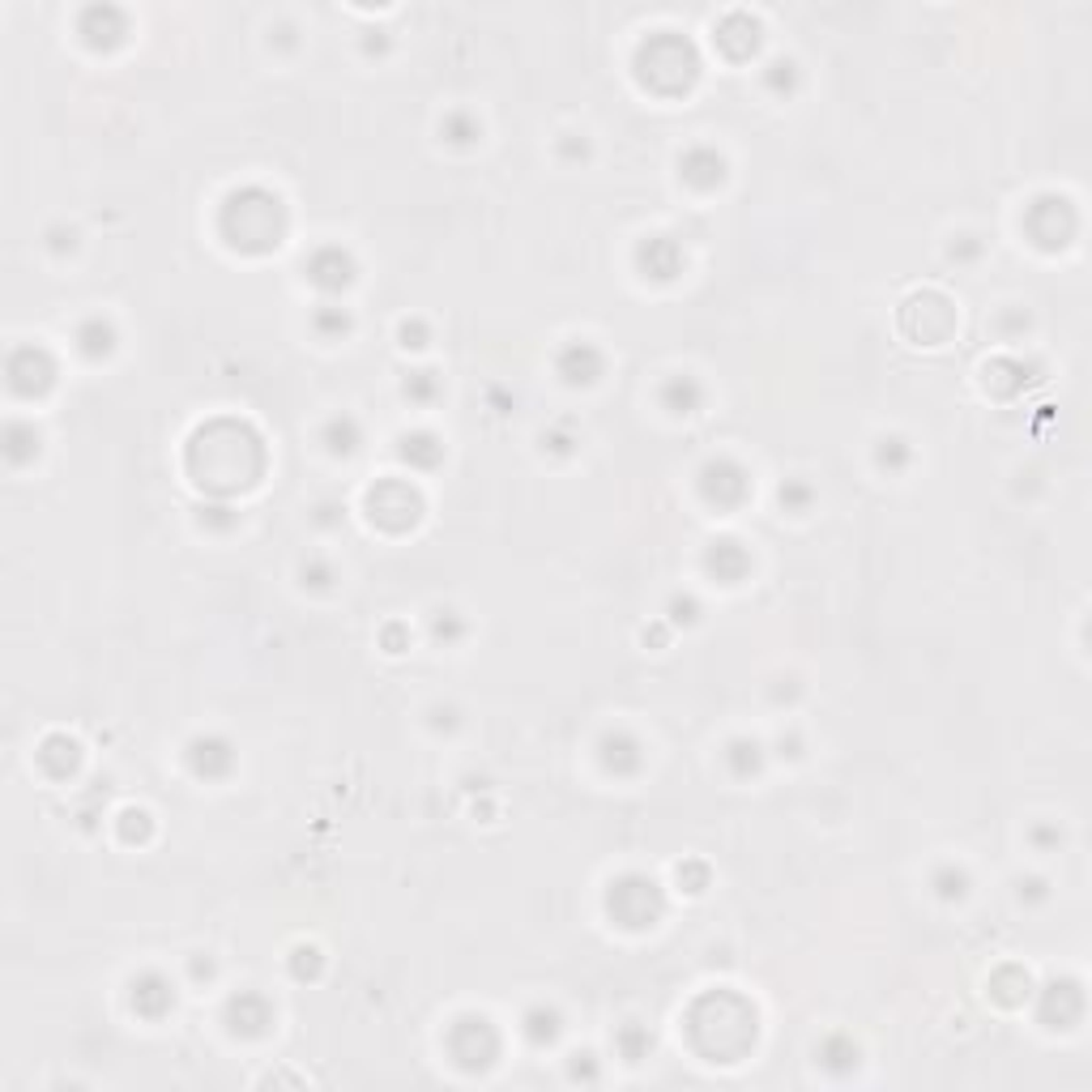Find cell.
Here are the masks:
<instances>
[{
	"mask_svg": "<svg viewBox=\"0 0 1092 1092\" xmlns=\"http://www.w3.org/2000/svg\"><path fill=\"white\" fill-rule=\"evenodd\" d=\"M240 227H227V244L231 248H244V252H269L282 244V231H287V213H282V201L265 188H244V193H231L227 205H222V222H235Z\"/></svg>",
	"mask_w": 1092,
	"mask_h": 1092,
	"instance_id": "1",
	"label": "cell"
},
{
	"mask_svg": "<svg viewBox=\"0 0 1092 1092\" xmlns=\"http://www.w3.org/2000/svg\"><path fill=\"white\" fill-rule=\"evenodd\" d=\"M661 909H666V900H661V888L649 875H624V880L610 884V913L624 926H632V931L653 926L661 917Z\"/></svg>",
	"mask_w": 1092,
	"mask_h": 1092,
	"instance_id": "2",
	"label": "cell"
},
{
	"mask_svg": "<svg viewBox=\"0 0 1092 1092\" xmlns=\"http://www.w3.org/2000/svg\"><path fill=\"white\" fill-rule=\"evenodd\" d=\"M5 376L17 397H39L56 385V359L43 346H17L5 363Z\"/></svg>",
	"mask_w": 1092,
	"mask_h": 1092,
	"instance_id": "3",
	"label": "cell"
},
{
	"mask_svg": "<svg viewBox=\"0 0 1092 1092\" xmlns=\"http://www.w3.org/2000/svg\"><path fill=\"white\" fill-rule=\"evenodd\" d=\"M700 491H704L713 504L730 508V504H743V500H747L751 483H747V469H743L739 461L713 457V461H708V465L700 469Z\"/></svg>",
	"mask_w": 1092,
	"mask_h": 1092,
	"instance_id": "4",
	"label": "cell"
},
{
	"mask_svg": "<svg viewBox=\"0 0 1092 1092\" xmlns=\"http://www.w3.org/2000/svg\"><path fill=\"white\" fill-rule=\"evenodd\" d=\"M307 278L316 282V291L338 295V291H346L350 282H354V256L346 248L329 244V248L312 252V260H307Z\"/></svg>",
	"mask_w": 1092,
	"mask_h": 1092,
	"instance_id": "5",
	"label": "cell"
},
{
	"mask_svg": "<svg viewBox=\"0 0 1092 1092\" xmlns=\"http://www.w3.org/2000/svg\"><path fill=\"white\" fill-rule=\"evenodd\" d=\"M227 1025H231V1033H240V1037H260L274 1025V1003L265 999V994H256V990L235 994V999L227 1003Z\"/></svg>",
	"mask_w": 1092,
	"mask_h": 1092,
	"instance_id": "6",
	"label": "cell"
},
{
	"mask_svg": "<svg viewBox=\"0 0 1092 1092\" xmlns=\"http://www.w3.org/2000/svg\"><path fill=\"white\" fill-rule=\"evenodd\" d=\"M602 367H606V359L593 342H567L559 350V376L567 385H593V380L602 376Z\"/></svg>",
	"mask_w": 1092,
	"mask_h": 1092,
	"instance_id": "7",
	"label": "cell"
},
{
	"mask_svg": "<svg viewBox=\"0 0 1092 1092\" xmlns=\"http://www.w3.org/2000/svg\"><path fill=\"white\" fill-rule=\"evenodd\" d=\"M188 764H193L197 777H227L231 764H235V751L227 739H213V734H205V739H193L188 743Z\"/></svg>",
	"mask_w": 1092,
	"mask_h": 1092,
	"instance_id": "8",
	"label": "cell"
},
{
	"mask_svg": "<svg viewBox=\"0 0 1092 1092\" xmlns=\"http://www.w3.org/2000/svg\"><path fill=\"white\" fill-rule=\"evenodd\" d=\"M602 764L610 773H636L645 764V747H640V739L628 730H606L602 734Z\"/></svg>",
	"mask_w": 1092,
	"mask_h": 1092,
	"instance_id": "9",
	"label": "cell"
},
{
	"mask_svg": "<svg viewBox=\"0 0 1092 1092\" xmlns=\"http://www.w3.org/2000/svg\"><path fill=\"white\" fill-rule=\"evenodd\" d=\"M679 171H683L687 184H696V188H717L726 180V158L717 150H708V146H696V150L683 154Z\"/></svg>",
	"mask_w": 1092,
	"mask_h": 1092,
	"instance_id": "10",
	"label": "cell"
},
{
	"mask_svg": "<svg viewBox=\"0 0 1092 1092\" xmlns=\"http://www.w3.org/2000/svg\"><path fill=\"white\" fill-rule=\"evenodd\" d=\"M171 1003H176V990H171V982L162 978V973H141V978L133 982V1007L141 1015H162Z\"/></svg>",
	"mask_w": 1092,
	"mask_h": 1092,
	"instance_id": "11",
	"label": "cell"
},
{
	"mask_svg": "<svg viewBox=\"0 0 1092 1092\" xmlns=\"http://www.w3.org/2000/svg\"><path fill=\"white\" fill-rule=\"evenodd\" d=\"M700 401H704V385L696 376H687V371L671 376L666 385H661V406H666L671 414H696Z\"/></svg>",
	"mask_w": 1092,
	"mask_h": 1092,
	"instance_id": "12",
	"label": "cell"
},
{
	"mask_svg": "<svg viewBox=\"0 0 1092 1092\" xmlns=\"http://www.w3.org/2000/svg\"><path fill=\"white\" fill-rule=\"evenodd\" d=\"M708 567H713V573H717L726 585H734V581H739V577L747 573V567H751V555L743 551V542L722 538V542L708 546Z\"/></svg>",
	"mask_w": 1092,
	"mask_h": 1092,
	"instance_id": "13",
	"label": "cell"
},
{
	"mask_svg": "<svg viewBox=\"0 0 1092 1092\" xmlns=\"http://www.w3.org/2000/svg\"><path fill=\"white\" fill-rule=\"evenodd\" d=\"M73 342H78V350L86 354V359H107V354L115 350V329L103 316H90V320L78 325Z\"/></svg>",
	"mask_w": 1092,
	"mask_h": 1092,
	"instance_id": "14",
	"label": "cell"
},
{
	"mask_svg": "<svg viewBox=\"0 0 1092 1092\" xmlns=\"http://www.w3.org/2000/svg\"><path fill=\"white\" fill-rule=\"evenodd\" d=\"M320 440H325V448H329L334 457H350L354 448L363 444V427H359V418H354V414H338V418H329V423H325Z\"/></svg>",
	"mask_w": 1092,
	"mask_h": 1092,
	"instance_id": "15",
	"label": "cell"
},
{
	"mask_svg": "<svg viewBox=\"0 0 1092 1092\" xmlns=\"http://www.w3.org/2000/svg\"><path fill=\"white\" fill-rule=\"evenodd\" d=\"M653 256V265H645L653 278H675L679 265H683V252L675 240H666V235H653L649 244H640V260H649Z\"/></svg>",
	"mask_w": 1092,
	"mask_h": 1092,
	"instance_id": "16",
	"label": "cell"
},
{
	"mask_svg": "<svg viewBox=\"0 0 1092 1092\" xmlns=\"http://www.w3.org/2000/svg\"><path fill=\"white\" fill-rule=\"evenodd\" d=\"M35 453H39V432L31 423H5V457H9V465H27V461H35Z\"/></svg>",
	"mask_w": 1092,
	"mask_h": 1092,
	"instance_id": "17",
	"label": "cell"
},
{
	"mask_svg": "<svg viewBox=\"0 0 1092 1092\" xmlns=\"http://www.w3.org/2000/svg\"><path fill=\"white\" fill-rule=\"evenodd\" d=\"M559 1033H563V1015L555 1007H530L526 1011V1037L534 1046H551Z\"/></svg>",
	"mask_w": 1092,
	"mask_h": 1092,
	"instance_id": "18",
	"label": "cell"
},
{
	"mask_svg": "<svg viewBox=\"0 0 1092 1092\" xmlns=\"http://www.w3.org/2000/svg\"><path fill=\"white\" fill-rule=\"evenodd\" d=\"M401 457L414 461L418 469H432V465L444 457V444H440L432 432H414V436L401 440Z\"/></svg>",
	"mask_w": 1092,
	"mask_h": 1092,
	"instance_id": "19",
	"label": "cell"
},
{
	"mask_svg": "<svg viewBox=\"0 0 1092 1092\" xmlns=\"http://www.w3.org/2000/svg\"><path fill=\"white\" fill-rule=\"evenodd\" d=\"M726 764L734 777H755L759 764H764V747H759L755 739H734L730 751H726Z\"/></svg>",
	"mask_w": 1092,
	"mask_h": 1092,
	"instance_id": "20",
	"label": "cell"
},
{
	"mask_svg": "<svg viewBox=\"0 0 1092 1092\" xmlns=\"http://www.w3.org/2000/svg\"><path fill=\"white\" fill-rule=\"evenodd\" d=\"M935 892H939L943 900H960V896L969 892V875H964L960 866H939V875H935Z\"/></svg>",
	"mask_w": 1092,
	"mask_h": 1092,
	"instance_id": "21",
	"label": "cell"
},
{
	"mask_svg": "<svg viewBox=\"0 0 1092 1092\" xmlns=\"http://www.w3.org/2000/svg\"><path fill=\"white\" fill-rule=\"evenodd\" d=\"M909 457H913L909 440H900V436H888V440H880V465H884V469H905V465H909Z\"/></svg>",
	"mask_w": 1092,
	"mask_h": 1092,
	"instance_id": "22",
	"label": "cell"
},
{
	"mask_svg": "<svg viewBox=\"0 0 1092 1092\" xmlns=\"http://www.w3.org/2000/svg\"><path fill=\"white\" fill-rule=\"evenodd\" d=\"M440 133H444L448 141H457V146H465V141H474L483 129H479V120H469L465 111H453V115H448V120L440 125Z\"/></svg>",
	"mask_w": 1092,
	"mask_h": 1092,
	"instance_id": "23",
	"label": "cell"
},
{
	"mask_svg": "<svg viewBox=\"0 0 1092 1092\" xmlns=\"http://www.w3.org/2000/svg\"><path fill=\"white\" fill-rule=\"evenodd\" d=\"M777 495H781V508H786V512H806V508H811V500H815V491L806 487V483H798V479H790Z\"/></svg>",
	"mask_w": 1092,
	"mask_h": 1092,
	"instance_id": "24",
	"label": "cell"
},
{
	"mask_svg": "<svg viewBox=\"0 0 1092 1092\" xmlns=\"http://www.w3.org/2000/svg\"><path fill=\"white\" fill-rule=\"evenodd\" d=\"M764 82H768V90H777V94H781V90L790 94V90L798 86V64H794V60H773V64H768V73H764Z\"/></svg>",
	"mask_w": 1092,
	"mask_h": 1092,
	"instance_id": "25",
	"label": "cell"
},
{
	"mask_svg": "<svg viewBox=\"0 0 1092 1092\" xmlns=\"http://www.w3.org/2000/svg\"><path fill=\"white\" fill-rule=\"evenodd\" d=\"M316 329H320V334H325V338H342V334H346V329H350V316L342 312V307H334V303H325V307H320V312H316Z\"/></svg>",
	"mask_w": 1092,
	"mask_h": 1092,
	"instance_id": "26",
	"label": "cell"
},
{
	"mask_svg": "<svg viewBox=\"0 0 1092 1092\" xmlns=\"http://www.w3.org/2000/svg\"><path fill=\"white\" fill-rule=\"evenodd\" d=\"M436 393H440L436 371H410V380H406V397H414V401H432Z\"/></svg>",
	"mask_w": 1092,
	"mask_h": 1092,
	"instance_id": "27",
	"label": "cell"
},
{
	"mask_svg": "<svg viewBox=\"0 0 1092 1092\" xmlns=\"http://www.w3.org/2000/svg\"><path fill=\"white\" fill-rule=\"evenodd\" d=\"M619 1041H624V1054H628V1062H636L640 1054H645V1050H649V1037H645V1033H640V1029H632V1025H628V1029L619 1033Z\"/></svg>",
	"mask_w": 1092,
	"mask_h": 1092,
	"instance_id": "28",
	"label": "cell"
},
{
	"mask_svg": "<svg viewBox=\"0 0 1092 1092\" xmlns=\"http://www.w3.org/2000/svg\"><path fill=\"white\" fill-rule=\"evenodd\" d=\"M696 614H700V602H696V598H675V602H671V619H675V624H692Z\"/></svg>",
	"mask_w": 1092,
	"mask_h": 1092,
	"instance_id": "29",
	"label": "cell"
},
{
	"mask_svg": "<svg viewBox=\"0 0 1092 1092\" xmlns=\"http://www.w3.org/2000/svg\"><path fill=\"white\" fill-rule=\"evenodd\" d=\"M47 248L52 252H73L78 248V231H64V227H56V231H47Z\"/></svg>",
	"mask_w": 1092,
	"mask_h": 1092,
	"instance_id": "30",
	"label": "cell"
},
{
	"mask_svg": "<svg viewBox=\"0 0 1092 1092\" xmlns=\"http://www.w3.org/2000/svg\"><path fill=\"white\" fill-rule=\"evenodd\" d=\"M307 577H312V585H329V581H334V567L320 563V559H312V563L303 567V581H307Z\"/></svg>",
	"mask_w": 1092,
	"mask_h": 1092,
	"instance_id": "31",
	"label": "cell"
},
{
	"mask_svg": "<svg viewBox=\"0 0 1092 1092\" xmlns=\"http://www.w3.org/2000/svg\"><path fill=\"white\" fill-rule=\"evenodd\" d=\"M461 632H465V628L453 619V610H444V619H436V636H448V640H453V636H461Z\"/></svg>",
	"mask_w": 1092,
	"mask_h": 1092,
	"instance_id": "32",
	"label": "cell"
}]
</instances>
